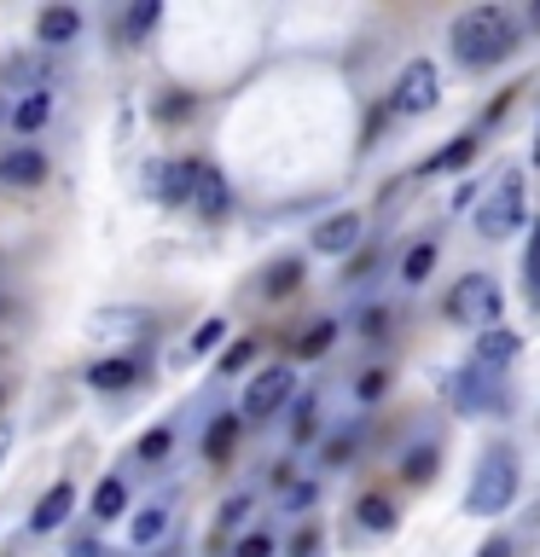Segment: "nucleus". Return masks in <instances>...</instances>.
<instances>
[{
    "instance_id": "f257e3e1",
    "label": "nucleus",
    "mask_w": 540,
    "mask_h": 557,
    "mask_svg": "<svg viewBox=\"0 0 540 557\" xmlns=\"http://www.w3.org/2000/svg\"><path fill=\"white\" fill-rule=\"evenodd\" d=\"M517 41H523V29L505 7H470V12L453 17V59L470 64V70H488V64L512 59Z\"/></svg>"
},
{
    "instance_id": "f03ea898",
    "label": "nucleus",
    "mask_w": 540,
    "mask_h": 557,
    "mask_svg": "<svg viewBox=\"0 0 540 557\" xmlns=\"http://www.w3.org/2000/svg\"><path fill=\"white\" fill-rule=\"evenodd\" d=\"M512 499H517V453L500 442V447L482 453L477 476L465 487V511L470 517H500V511H512Z\"/></svg>"
},
{
    "instance_id": "7ed1b4c3",
    "label": "nucleus",
    "mask_w": 540,
    "mask_h": 557,
    "mask_svg": "<svg viewBox=\"0 0 540 557\" xmlns=\"http://www.w3.org/2000/svg\"><path fill=\"white\" fill-rule=\"evenodd\" d=\"M447 320L453 325H470V331H494L500 325V285L488 273H465L459 285L447 290Z\"/></svg>"
},
{
    "instance_id": "20e7f679",
    "label": "nucleus",
    "mask_w": 540,
    "mask_h": 557,
    "mask_svg": "<svg viewBox=\"0 0 540 557\" xmlns=\"http://www.w3.org/2000/svg\"><path fill=\"white\" fill-rule=\"evenodd\" d=\"M523 226V174L505 169L494 186H488V198L477 203V233L482 238H512Z\"/></svg>"
},
{
    "instance_id": "39448f33",
    "label": "nucleus",
    "mask_w": 540,
    "mask_h": 557,
    "mask_svg": "<svg viewBox=\"0 0 540 557\" xmlns=\"http://www.w3.org/2000/svg\"><path fill=\"white\" fill-rule=\"evenodd\" d=\"M435 99H442V70H435V59H413L401 70L395 94H390V111L395 116H425V111H435Z\"/></svg>"
},
{
    "instance_id": "423d86ee",
    "label": "nucleus",
    "mask_w": 540,
    "mask_h": 557,
    "mask_svg": "<svg viewBox=\"0 0 540 557\" xmlns=\"http://www.w3.org/2000/svg\"><path fill=\"white\" fill-rule=\"evenodd\" d=\"M453 400H459L465 412H505V372L500 366L470 360L465 372L453 377Z\"/></svg>"
},
{
    "instance_id": "0eeeda50",
    "label": "nucleus",
    "mask_w": 540,
    "mask_h": 557,
    "mask_svg": "<svg viewBox=\"0 0 540 557\" xmlns=\"http://www.w3.org/2000/svg\"><path fill=\"white\" fill-rule=\"evenodd\" d=\"M291 389H296V372H291V366H268V372H256V383L244 389V418H250V424L273 418V412L291 400Z\"/></svg>"
},
{
    "instance_id": "6e6552de",
    "label": "nucleus",
    "mask_w": 540,
    "mask_h": 557,
    "mask_svg": "<svg viewBox=\"0 0 540 557\" xmlns=\"http://www.w3.org/2000/svg\"><path fill=\"white\" fill-rule=\"evenodd\" d=\"M198 174H204V163H151L146 181H151V191H157L163 203H181V198H192V191H198Z\"/></svg>"
},
{
    "instance_id": "1a4fd4ad",
    "label": "nucleus",
    "mask_w": 540,
    "mask_h": 557,
    "mask_svg": "<svg viewBox=\"0 0 540 557\" xmlns=\"http://www.w3.org/2000/svg\"><path fill=\"white\" fill-rule=\"evenodd\" d=\"M355 244H360V215H355V209L326 215L320 226H314V250H320V256H348Z\"/></svg>"
},
{
    "instance_id": "9d476101",
    "label": "nucleus",
    "mask_w": 540,
    "mask_h": 557,
    "mask_svg": "<svg viewBox=\"0 0 540 557\" xmlns=\"http://www.w3.org/2000/svg\"><path fill=\"white\" fill-rule=\"evenodd\" d=\"M47 181V157L41 151H29V146H17L0 157V186L7 191H29V186H41Z\"/></svg>"
},
{
    "instance_id": "9b49d317",
    "label": "nucleus",
    "mask_w": 540,
    "mask_h": 557,
    "mask_svg": "<svg viewBox=\"0 0 540 557\" xmlns=\"http://www.w3.org/2000/svg\"><path fill=\"white\" fill-rule=\"evenodd\" d=\"M76 29H82V12L76 7H47L41 17H35V35H41V47H70L76 41Z\"/></svg>"
},
{
    "instance_id": "f8f14e48",
    "label": "nucleus",
    "mask_w": 540,
    "mask_h": 557,
    "mask_svg": "<svg viewBox=\"0 0 540 557\" xmlns=\"http://www.w3.org/2000/svg\"><path fill=\"white\" fill-rule=\"evenodd\" d=\"M52 76H59V64H52V52H47V59H12L7 64V82L17 87V94H47V87H52Z\"/></svg>"
},
{
    "instance_id": "ddd939ff",
    "label": "nucleus",
    "mask_w": 540,
    "mask_h": 557,
    "mask_svg": "<svg viewBox=\"0 0 540 557\" xmlns=\"http://www.w3.org/2000/svg\"><path fill=\"white\" fill-rule=\"evenodd\" d=\"M70 511H76V487L59 482V487H47V494H41V505H35V517H29V529H35V534H52Z\"/></svg>"
},
{
    "instance_id": "4468645a",
    "label": "nucleus",
    "mask_w": 540,
    "mask_h": 557,
    "mask_svg": "<svg viewBox=\"0 0 540 557\" xmlns=\"http://www.w3.org/2000/svg\"><path fill=\"white\" fill-rule=\"evenodd\" d=\"M192 203H198V215H209V221H221L226 215V181H221V169H209L204 163V174H198V191H192Z\"/></svg>"
},
{
    "instance_id": "2eb2a0df",
    "label": "nucleus",
    "mask_w": 540,
    "mask_h": 557,
    "mask_svg": "<svg viewBox=\"0 0 540 557\" xmlns=\"http://www.w3.org/2000/svg\"><path fill=\"white\" fill-rule=\"evenodd\" d=\"M134 377H139L134 360H99V366H87V383H94V389H128Z\"/></svg>"
},
{
    "instance_id": "dca6fc26",
    "label": "nucleus",
    "mask_w": 540,
    "mask_h": 557,
    "mask_svg": "<svg viewBox=\"0 0 540 557\" xmlns=\"http://www.w3.org/2000/svg\"><path fill=\"white\" fill-rule=\"evenodd\" d=\"M517 348H523V343L512 337V331L494 325V331H482V337H477V360H482V366H505V360H517Z\"/></svg>"
},
{
    "instance_id": "f3484780",
    "label": "nucleus",
    "mask_w": 540,
    "mask_h": 557,
    "mask_svg": "<svg viewBox=\"0 0 540 557\" xmlns=\"http://www.w3.org/2000/svg\"><path fill=\"white\" fill-rule=\"evenodd\" d=\"M169 534V505H146L134 522H128V540L134 546H151V540H163Z\"/></svg>"
},
{
    "instance_id": "a211bd4d",
    "label": "nucleus",
    "mask_w": 540,
    "mask_h": 557,
    "mask_svg": "<svg viewBox=\"0 0 540 557\" xmlns=\"http://www.w3.org/2000/svg\"><path fill=\"white\" fill-rule=\"evenodd\" d=\"M122 511H128V487H122L116 476H105V482L94 487V517H99V522H116Z\"/></svg>"
},
{
    "instance_id": "6ab92c4d",
    "label": "nucleus",
    "mask_w": 540,
    "mask_h": 557,
    "mask_svg": "<svg viewBox=\"0 0 540 557\" xmlns=\"http://www.w3.org/2000/svg\"><path fill=\"white\" fill-rule=\"evenodd\" d=\"M157 24H163V7H157V0H139V7L122 12V35H128V41H146Z\"/></svg>"
},
{
    "instance_id": "aec40b11",
    "label": "nucleus",
    "mask_w": 540,
    "mask_h": 557,
    "mask_svg": "<svg viewBox=\"0 0 540 557\" xmlns=\"http://www.w3.org/2000/svg\"><path fill=\"white\" fill-rule=\"evenodd\" d=\"M355 517H360V529H372V534H390L395 529V505L383 499V494H366L355 505Z\"/></svg>"
},
{
    "instance_id": "412c9836",
    "label": "nucleus",
    "mask_w": 540,
    "mask_h": 557,
    "mask_svg": "<svg viewBox=\"0 0 540 557\" xmlns=\"http://www.w3.org/2000/svg\"><path fill=\"white\" fill-rule=\"evenodd\" d=\"M303 261H296V256H285V261H273V268H268V278H261V290H268V296H291L296 285H303Z\"/></svg>"
},
{
    "instance_id": "4be33fe9",
    "label": "nucleus",
    "mask_w": 540,
    "mask_h": 557,
    "mask_svg": "<svg viewBox=\"0 0 540 557\" xmlns=\"http://www.w3.org/2000/svg\"><path fill=\"white\" fill-rule=\"evenodd\" d=\"M238 424H244V418H216V424H209V435H204V459H209V465H221L226 453H233Z\"/></svg>"
},
{
    "instance_id": "5701e85b",
    "label": "nucleus",
    "mask_w": 540,
    "mask_h": 557,
    "mask_svg": "<svg viewBox=\"0 0 540 557\" xmlns=\"http://www.w3.org/2000/svg\"><path fill=\"white\" fill-rule=\"evenodd\" d=\"M430 268H435V238H418L407 250V261H401V278H407V285H425Z\"/></svg>"
},
{
    "instance_id": "b1692460",
    "label": "nucleus",
    "mask_w": 540,
    "mask_h": 557,
    "mask_svg": "<svg viewBox=\"0 0 540 557\" xmlns=\"http://www.w3.org/2000/svg\"><path fill=\"white\" fill-rule=\"evenodd\" d=\"M470 157H477V134H459V139H453V146H447V151H435V157H430V174H447V169H465V163H470Z\"/></svg>"
},
{
    "instance_id": "393cba45",
    "label": "nucleus",
    "mask_w": 540,
    "mask_h": 557,
    "mask_svg": "<svg viewBox=\"0 0 540 557\" xmlns=\"http://www.w3.org/2000/svg\"><path fill=\"white\" fill-rule=\"evenodd\" d=\"M523 290H529V302L540 308V215H535V233H529V250H523Z\"/></svg>"
},
{
    "instance_id": "a878e982",
    "label": "nucleus",
    "mask_w": 540,
    "mask_h": 557,
    "mask_svg": "<svg viewBox=\"0 0 540 557\" xmlns=\"http://www.w3.org/2000/svg\"><path fill=\"white\" fill-rule=\"evenodd\" d=\"M47 111H52V94H29V99L12 111V128H17V134L41 128V122H47Z\"/></svg>"
},
{
    "instance_id": "bb28decb",
    "label": "nucleus",
    "mask_w": 540,
    "mask_h": 557,
    "mask_svg": "<svg viewBox=\"0 0 540 557\" xmlns=\"http://www.w3.org/2000/svg\"><path fill=\"white\" fill-rule=\"evenodd\" d=\"M314 430H320V418H314V395H303V400H296V412H291V442L296 447L314 442Z\"/></svg>"
},
{
    "instance_id": "cd10ccee",
    "label": "nucleus",
    "mask_w": 540,
    "mask_h": 557,
    "mask_svg": "<svg viewBox=\"0 0 540 557\" xmlns=\"http://www.w3.org/2000/svg\"><path fill=\"white\" fill-rule=\"evenodd\" d=\"M331 337H338V325H331V320H320V325H314V331H308L303 343H296V355H303V360L326 355V348H331Z\"/></svg>"
},
{
    "instance_id": "c85d7f7f",
    "label": "nucleus",
    "mask_w": 540,
    "mask_h": 557,
    "mask_svg": "<svg viewBox=\"0 0 540 557\" xmlns=\"http://www.w3.org/2000/svg\"><path fill=\"white\" fill-rule=\"evenodd\" d=\"M226 337V320H204L198 331H192V355H209V348H221Z\"/></svg>"
},
{
    "instance_id": "c756f323",
    "label": "nucleus",
    "mask_w": 540,
    "mask_h": 557,
    "mask_svg": "<svg viewBox=\"0 0 540 557\" xmlns=\"http://www.w3.org/2000/svg\"><path fill=\"white\" fill-rule=\"evenodd\" d=\"M430 470H435V453H430V447H413L407 465H401V476H407V482H425Z\"/></svg>"
},
{
    "instance_id": "7c9ffc66",
    "label": "nucleus",
    "mask_w": 540,
    "mask_h": 557,
    "mask_svg": "<svg viewBox=\"0 0 540 557\" xmlns=\"http://www.w3.org/2000/svg\"><path fill=\"white\" fill-rule=\"evenodd\" d=\"M169 442H174V435L163 430V424H157V430H146V435H139V459H163V453H169Z\"/></svg>"
},
{
    "instance_id": "2f4dec72",
    "label": "nucleus",
    "mask_w": 540,
    "mask_h": 557,
    "mask_svg": "<svg viewBox=\"0 0 540 557\" xmlns=\"http://www.w3.org/2000/svg\"><path fill=\"white\" fill-rule=\"evenodd\" d=\"M250 360H256V337H244V343H233V348L221 355V372H244Z\"/></svg>"
},
{
    "instance_id": "473e14b6",
    "label": "nucleus",
    "mask_w": 540,
    "mask_h": 557,
    "mask_svg": "<svg viewBox=\"0 0 540 557\" xmlns=\"http://www.w3.org/2000/svg\"><path fill=\"white\" fill-rule=\"evenodd\" d=\"M233 557H273V540H268V534H244Z\"/></svg>"
},
{
    "instance_id": "72a5a7b5",
    "label": "nucleus",
    "mask_w": 540,
    "mask_h": 557,
    "mask_svg": "<svg viewBox=\"0 0 540 557\" xmlns=\"http://www.w3.org/2000/svg\"><path fill=\"white\" fill-rule=\"evenodd\" d=\"M355 389H360V400H378L383 389H390V372H366V377L355 383Z\"/></svg>"
},
{
    "instance_id": "f704fd0d",
    "label": "nucleus",
    "mask_w": 540,
    "mask_h": 557,
    "mask_svg": "<svg viewBox=\"0 0 540 557\" xmlns=\"http://www.w3.org/2000/svg\"><path fill=\"white\" fill-rule=\"evenodd\" d=\"M348 453H355V435H338V442H326V459H331V465H343Z\"/></svg>"
},
{
    "instance_id": "c9c22d12",
    "label": "nucleus",
    "mask_w": 540,
    "mask_h": 557,
    "mask_svg": "<svg viewBox=\"0 0 540 557\" xmlns=\"http://www.w3.org/2000/svg\"><path fill=\"white\" fill-rule=\"evenodd\" d=\"M244 511H250V499H226V511H221V522H226V529H233V522H244Z\"/></svg>"
},
{
    "instance_id": "e433bc0d",
    "label": "nucleus",
    "mask_w": 540,
    "mask_h": 557,
    "mask_svg": "<svg viewBox=\"0 0 540 557\" xmlns=\"http://www.w3.org/2000/svg\"><path fill=\"white\" fill-rule=\"evenodd\" d=\"M314 546H320V534L303 529V534H296V546H291V557H314Z\"/></svg>"
},
{
    "instance_id": "4c0bfd02",
    "label": "nucleus",
    "mask_w": 540,
    "mask_h": 557,
    "mask_svg": "<svg viewBox=\"0 0 540 557\" xmlns=\"http://www.w3.org/2000/svg\"><path fill=\"white\" fill-rule=\"evenodd\" d=\"M477 557H512V540H488V546Z\"/></svg>"
},
{
    "instance_id": "58836bf2",
    "label": "nucleus",
    "mask_w": 540,
    "mask_h": 557,
    "mask_svg": "<svg viewBox=\"0 0 540 557\" xmlns=\"http://www.w3.org/2000/svg\"><path fill=\"white\" fill-rule=\"evenodd\" d=\"M76 557H105V552L94 546V540H82V546H76Z\"/></svg>"
},
{
    "instance_id": "ea45409f",
    "label": "nucleus",
    "mask_w": 540,
    "mask_h": 557,
    "mask_svg": "<svg viewBox=\"0 0 540 557\" xmlns=\"http://www.w3.org/2000/svg\"><path fill=\"white\" fill-rule=\"evenodd\" d=\"M529 24H535V29H540V7H535V17H529Z\"/></svg>"
},
{
    "instance_id": "a19ab883",
    "label": "nucleus",
    "mask_w": 540,
    "mask_h": 557,
    "mask_svg": "<svg viewBox=\"0 0 540 557\" xmlns=\"http://www.w3.org/2000/svg\"><path fill=\"white\" fill-rule=\"evenodd\" d=\"M0 453H7V430H0Z\"/></svg>"
},
{
    "instance_id": "79ce46f5",
    "label": "nucleus",
    "mask_w": 540,
    "mask_h": 557,
    "mask_svg": "<svg viewBox=\"0 0 540 557\" xmlns=\"http://www.w3.org/2000/svg\"><path fill=\"white\" fill-rule=\"evenodd\" d=\"M0 400H7V395H0Z\"/></svg>"
}]
</instances>
